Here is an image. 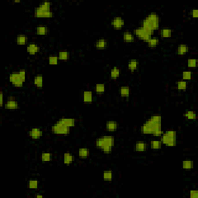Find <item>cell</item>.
Segmentation results:
<instances>
[{
    "instance_id": "1",
    "label": "cell",
    "mask_w": 198,
    "mask_h": 198,
    "mask_svg": "<svg viewBox=\"0 0 198 198\" xmlns=\"http://www.w3.org/2000/svg\"><path fill=\"white\" fill-rule=\"evenodd\" d=\"M142 134L153 135L154 136H161L163 134L162 129V117L160 115H153L146 121L141 127Z\"/></svg>"
},
{
    "instance_id": "2",
    "label": "cell",
    "mask_w": 198,
    "mask_h": 198,
    "mask_svg": "<svg viewBox=\"0 0 198 198\" xmlns=\"http://www.w3.org/2000/svg\"><path fill=\"white\" fill-rule=\"evenodd\" d=\"M142 27L147 30L154 33V31L157 30L160 26V18L156 13H151L148 15L142 22Z\"/></svg>"
},
{
    "instance_id": "3",
    "label": "cell",
    "mask_w": 198,
    "mask_h": 198,
    "mask_svg": "<svg viewBox=\"0 0 198 198\" xmlns=\"http://www.w3.org/2000/svg\"><path fill=\"white\" fill-rule=\"evenodd\" d=\"M161 142L162 143L167 146H176L177 145V132L173 130H169L161 135Z\"/></svg>"
},
{
    "instance_id": "4",
    "label": "cell",
    "mask_w": 198,
    "mask_h": 198,
    "mask_svg": "<svg viewBox=\"0 0 198 198\" xmlns=\"http://www.w3.org/2000/svg\"><path fill=\"white\" fill-rule=\"evenodd\" d=\"M134 36H137L139 37V40H143L144 42H148V40L152 38V35L153 34V33H152L150 31L147 30L146 29H144L143 27H139V28L135 29L133 31Z\"/></svg>"
},
{
    "instance_id": "5",
    "label": "cell",
    "mask_w": 198,
    "mask_h": 198,
    "mask_svg": "<svg viewBox=\"0 0 198 198\" xmlns=\"http://www.w3.org/2000/svg\"><path fill=\"white\" fill-rule=\"evenodd\" d=\"M51 131L56 135H68L70 133V128L56 122L51 128Z\"/></svg>"
},
{
    "instance_id": "6",
    "label": "cell",
    "mask_w": 198,
    "mask_h": 198,
    "mask_svg": "<svg viewBox=\"0 0 198 198\" xmlns=\"http://www.w3.org/2000/svg\"><path fill=\"white\" fill-rule=\"evenodd\" d=\"M53 16L52 10H44L40 9L39 6L34 10V16L36 18H52Z\"/></svg>"
},
{
    "instance_id": "7",
    "label": "cell",
    "mask_w": 198,
    "mask_h": 198,
    "mask_svg": "<svg viewBox=\"0 0 198 198\" xmlns=\"http://www.w3.org/2000/svg\"><path fill=\"white\" fill-rule=\"evenodd\" d=\"M9 79H10V82L16 87H21L24 83V81L22 80L20 76H19V71L18 72H12V73L10 74Z\"/></svg>"
},
{
    "instance_id": "8",
    "label": "cell",
    "mask_w": 198,
    "mask_h": 198,
    "mask_svg": "<svg viewBox=\"0 0 198 198\" xmlns=\"http://www.w3.org/2000/svg\"><path fill=\"white\" fill-rule=\"evenodd\" d=\"M5 109L8 110H16L19 109V103L14 97H9L5 104Z\"/></svg>"
},
{
    "instance_id": "9",
    "label": "cell",
    "mask_w": 198,
    "mask_h": 198,
    "mask_svg": "<svg viewBox=\"0 0 198 198\" xmlns=\"http://www.w3.org/2000/svg\"><path fill=\"white\" fill-rule=\"evenodd\" d=\"M111 25L115 30H121L123 27V26L125 25V21L123 20L122 17L116 16L112 19Z\"/></svg>"
},
{
    "instance_id": "10",
    "label": "cell",
    "mask_w": 198,
    "mask_h": 198,
    "mask_svg": "<svg viewBox=\"0 0 198 198\" xmlns=\"http://www.w3.org/2000/svg\"><path fill=\"white\" fill-rule=\"evenodd\" d=\"M57 123L64 125V126H67V127L71 128L74 127V126L75 125V120H74V118H62L57 121Z\"/></svg>"
},
{
    "instance_id": "11",
    "label": "cell",
    "mask_w": 198,
    "mask_h": 198,
    "mask_svg": "<svg viewBox=\"0 0 198 198\" xmlns=\"http://www.w3.org/2000/svg\"><path fill=\"white\" fill-rule=\"evenodd\" d=\"M29 135L32 139H39L43 135L42 130L39 128H33L29 132Z\"/></svg>"
},
{
    "instance_id": "12",
    "label": "cell",
    "mask_w": 198,
    "mask_h": 198,
    "mask_svg": "<svg viewBox=\"0 0 198 198\" xmlns=\"http://www.w3.org/2000/svg\"><path fill=\"white\" fill-rule=\"evenodd\" d=\"M40 50V47L35 43H30L26 47V51L30 55H35L36 53H39Z\"/></svg>"
},
{
    "instance_id": "13",
    "label": "cell",
    "mask_w": 198,
    "mask_h": 198,
    "mask_svg": "<svg viewBox=\"0 0 198 198\" xmlns=\"http://www.w3.org/2000/svg\"><path fill=\"white\" fill-rule=\"evenodd\" d=\"M139 66V60L136 59H132V60H130L129 61V64H128V69H129L131 72H134V71L138 70Z\"/></svg>"
},
{
    "instance_id": "14",
    "label": "cell",
    "mask_w": 198,
    "mask_h": 198,
    "mask_svg": "<svg viewBox=\"0 0 198 198\" xmlns=\"http://www.w3.org/2000/svg\"><path fill=\"white\" fill-rule=\"evenodd\" d=\"M135 151L137 152H145L147 149V144L143 141L137 142L134 146Z\"/></svg>"
},
{
    "instance_id": "15",
    "label": "cell",
    "mask_w": 198,
    "mask_h": 198,
    "mask_svg": "<svg viewBox=\"0 0 198 198\" xmlns=\"http://www.w3.org/2000/svg\"><path fill=\"white\" fill-rule=\"evenodd\" d=\"M118 129V122L116 121H108L106 122V129L109 132H116Z\"/></svg>"
},
{
    "instance_id": "16",
    "label": "cell",
    "mask_w": 198,
    "mask_h": 198,
    "mask_svg": "<svg viewBox=\"0 0 198 198\" xmlns=\"http://www.w3.org/2000/svg\"><path fill=\"white\" fill-rule=\"evenodd\" d=\"M108 46V41L104 39H100L98 40L95 42L94 47H96L98 50H104Z\"/></svg>"
},
{
    "instance_id": "17",
    "label": "cell",
    "mask_w": 198,
    "mask_h": 198,
    "mask_svg": "<svg viewBox=\"0 0 198 198\" xmlns=\"http://www.w3.org/2000/svg\"><path fill=\"white\" fill-rule=\"evenodd\" d=\"M83 101L85 103H91L93 101V94L91 91H85L83 94Z\"/></svg>"
},
{
    "instance_id": "18",
    "label": "cell",
    "mask_w": 198,
    "mask_h": 198,
    "mask_svg": "<svg viewBox=\"0 0 198 198\" xmlns=\"http://www.w3.org/2000/svg\"><path fill=\"white\" fill-rule=\"evenodd\" d=\"M27 42H28V37H27L26 35H25V34H19V35L17 36L16 43L18 45L23 46V45L26 44Z\"/></svg>"
},
{
    "instance_id": "19",
    "label": "cell",
    "mask_w": 198,
    "mask_h": 198,
    "mask_svg": "<svg viewBox=\"0 0 198 198\" xmlns=\"http://www.w3.org/2000/svg\"><path fill=\"white\" fill-rule=\"evenodd\" d=\"M123 40L126 43H132L135 40V36L132 33L126 31L123 33Z\"/></svg>"
},
{
    "instance_id": "20",
    "label": "cell",
    "mask_w": 198,
    "mask_h": 198,
    "mask_svg": "<svg viewBox=\"0 0 198 198\" xmlns=\"http://www.w3.org/2000/svg\"><path fill=\"white\" fill-rule=\"evenodd\" d=\"M90 156V150L87 148H80L78 150V156L81 159H86Z\"/></svg>"
},
{
    "instance_id": "21",
    "label": "cell",
    "mask_w": 198,
    "mask_h": 198,
    "mask_svg": "<svg viewBox=\"0 0 198 198\" xmlns=\"http://www.w3.org/2000/svg\"><path fill=\"white\" fill-rule=\"evenodd\" d=\"M189 51V47L186 44H180L177 47V54L183 56Z\"/></svg>"
},
{
    "instance_id": "22",
    "label": "cell",
    "mask_w": 198,
    "mask_h": 198,
    "mask_svg": "<svg viewBox=\"0 0 198 198\" xmlns=\"http://www.w3.org/2000/svg\"><path fill=\"white\" fill-rule=\"evenodd\" d=\"M121 71L120 69L117 67H114L113 68L111 69V73H110V77H111V79L113 80H116L117 78H119L120 76Z\"/></svg>"
},
{
    "instance_id": "23",
    "label": "cell",
    "mask_w": 198,
    "mask_h": 198,
    "mask_svg": "<svg viewBox=\"0 0 198 198\" xmlns=\"http://www.w3.org/2000/svg\"><path fill=\"white\" fill-rule=\"evenodd\" d=\"M74 156L73 155L70 153H65L64 154V163L66 165H71L73 163Z\"/></svg>"
},
{
    "instance_id": "24",
    "label": "cell",
    "mask_w": 198,
    "mask_h": 198,
    "mask_svg": "<svg viewBox=\"0 0 198 198\" xmlns=\"http://www.w3.org/2000/svg\"><path fill=\"white\" fill-rule=\"evenodd\" d=\"M33 83L37 88H42L43 85V78L40 75L36 76L33 80Z\"/></svg>"
},
{
    "instance_id": "25",
    "label": "cell",
    "mask_w": 198,
    "mask_h": 198,
    "mask_svg": "<svg viewBox=\"0 0 198 198\" xmlns=\"http://www.w3.org/2000/svg\"><path fill=\"white\" fill-rule=\"evenodd\" d=\"M53 159V155L52 153H43L41 154V160H42L43 163H48V162H50Z\"/></svg>"
},
{
    "instance_id": "26",
    "label": "cell",
    "mask_w": 198,
    "mask_h": 198,
    "mask_svg": "<svg viewBox=\"0 0 198 198\" xmlns=\"http://www.w3.org/2000/svg\"><path fill=\"white\" fill-rule=\"evenodd\" d=\"M36 33L37 35L40 36H45L48 33V28L47 26H38L36 29Z\"/></svg>"
},
{
    "instance_id": "27",
    "label": "cell",
    "mask_w": 198,
    "mask_h": 198,
    "mask_svg": "<svg viewBox=\"0 0 198 198\" xmlns=\"http://www.w3.org/2000/svg\"><path fill=\"white\" fill-rule=\"evenodd\" d=\"M120 94L122 98H129L130 94V89L128 86H122L120 88Z\"/></svg>"
},
{
    "instance_id": "28",
    "label": "cell",
    "mask_w": 198,
    "mask_h": 198,
    "mask_svg": "<svg viewBox=\"0 0 198 198\" xmlns=\"http://www.w3.org/2000/svg\"><path fill=\"white\" fill-rule=\"evenodd\" d=\"M103 139L104 140L105 145L106 146H109L113 147L115 146V138L111 135H106V136L103 137Z\"/></svg>"
},
{
    "instance_id": "29",
    "label": "cell",
    "mask_w": 198,
    "mask_h": 198,
    "mask_svg": "<svg viewBox=\"0 0 198 198\" xmlns=\"http://www.w3.org/2000/svg\"><path fill=\"white\" fill-rule=\"evenodd\" d=\"M113 178V174L111 170H105L103 173V179L106 182H110L112 180Z\"/></svg>"
},
{
    "instance_id": "30",
    "label": "cell",
    "mask_w": 198,
    "mask_h": 198,
    "mask_svg": "<svg viewBox=\"0 0 198 198\" xmlns=\"http://www.w3.org/2000/svg\"><path fill=\"white\" fill-rule=\"evenodd\" d=\"M160 33L163 38H170L172 35V30L169 28H163L161 30Z\"/></svg>"
},
{
    "instance_id": "31",
    "label": "cell",
    "mask_w": 198,
    "mask_h": 198,
    "mask_svg": "<svg viewBox=\"0 0 198 198\" xmlns=\"http://www.w3.org/2000/svg\"><path fill=\"white\" fill-rule=\"evenodd\" d=\"M162 142L161 140H152L150 142V146L153 149H160L162 146Z\"/></svg>"
},
{
    "instance_id": "32",
    "label": "cell",
    "mask_w": 198,
    "mask_h": 198,
    "mask_svg": "<svg viewBox=\"0 0 198 198\" xmlns=\"http://www.w3.org/2000/svg\"><path fill=\"white\" fill-rule=\"evenodd\" d=\"M95 91L98 94H103L105 91V85L104 84H97L95 85Z\"/></svg>"
},
{
    "instance_id": "33",
    "label": "cell",
    "mask_w": 198,
    "mask_h": 198,
    "mask_svg": "<svg viewBox=\"0 0 198 198\" xmlns=\"http://www.w3.org/2000/svg\"><path fill=\"white\" fill-rule=\"evenodd\" d=\"M183 168H184V170H192L193 168V161L189 160H184L183 162Z\"/></svg>"
},
{
    "instance_id": "34",
    "label": "cell",
    "mask_w": 198,
    "mask_h": 198,
    "mask_svg": "<svg viewBox=\"0 0 198 198\" xmlns=\"http://www.w3.org/2000/svg\"><path fill=\"white\" fill-rule=\"evenodd\" d=\"M177 87L179 91H184L187 87V82L186 80H179L177 82Z\"/></svg>"
},
{
    "instance_id": "35",
    "label": "cell",
    "mask_w": 198,
    "mask_h": 198,
    "mask_svg": "<svg viewBox=\"0 0 198 198\" xmlns=\"http://www.w3.org/2000/svg\"><path fill=\"white\" fill-rule=\"evenodd\" d=\"M184 116L186 118L189 119V120H195L196 118H197V115L193 111H186V113L184 114Z\"/></svg>"
},
{
    "instance_id": "36",
    "label": "cell",
    "mask_w": 198,
    "mask_h": 198,
    "mask_svg": "<svg viewBox=\"0 0 198 198\" xmlns=\"http://www.w3.org/2000/svg\"><path fill=\"white\" fill-rule=\"evenodd\" d=\"M70 57V54L67 51H60L58 54V58L60 60H67Z\"/></svg>"
},
{
    "instance_id": "37",
    "label": "cell",
    "mask_w": 198,
    "mask_h": 198,
    "mask_svg": "<svg viewBox=\"0 0 198 198\" xmlns=\"http://www.w3.org/2000/svg\"><path fill=\"white\" fill-rule=\"evenodd\" d=\"M39 186V182L36 179H30L28 183V187L29 189L31 190H36L38 188Z\"/></svg>"
},
{
    "instance_id": "38",
    "label": "cell",
    "mask_w": 198,
    "mask_h": 198,
    "mask_svg": "<svg viewBox=\"0 0 198 198\" xmlns=\"http://www.w3.org/2000/svg\"><path fill=\"white\" fill-rule=\"evenodd\" d=\"M159 43H160L159 39H157V38H151V39L147 42V43H148V47H156L158 46Z\"/></svg>"
},
{
    "instance_id": "39",
    "label": "cell",
    "mask_w": 198,
    "mask_h": 198,
    "mask_svg": "<svg viewBox=\"0 0 198 198\" xmlns=\"http://www.w3.org/2000/svg\"><path fill=\"white\" fill-rule=\"evenodd\" d=\"M58 60H59L58 56H50L49 57V59H48L49 64H50V65H57L58 64Z\"/></svg>"
},
{
    "instance_id": "40",
    "label": "cell",
    "mask_w": 198,
    "mask_h": 198,
    "mask_svg": "<svg viewBox=\"0 0 198 198\" xmlns=\"http://www.w3.org/2000/svg\"><path fill=\"white\" fill-rule=\"evenodd\" d=\"M192 78V72L191 71H186L183 72V79L184 80H189Z\"/></svg>"
},
{
    "instance_id": "41",
    "label": "cell",
    "mask_w": 198,
    "mask_h": 198,
    "mask_svg": "<svg viewBox=\"0 0 198 198\" xmlns=\"http://www.w3.org/2000/svg\"><path fill=\"white\" fill-rule=\"evenodd\" d=\"M197 60L196 59H188L187 60V65L189 67H192V68L197 67Z\"/></svg>"
},
{
    "instance_id": "42",
    "label": "cell",
    "mask_w": 198,
    "mask_h": 198,
    "mask_svg": "<svg viewBox=\"0 0 198 198\" xmlns=\"http://www.w3.org/2000/svg\"><path fill=\"white\" fill-rule=\"evenodd\" d=\"M112 147L111 146H103L101 149L102 150V152L104 153L105 154H109L111 152V149H112Z\"/></svg>"
},
{
    "instance_id": "43",
    "label": "cell",
    "mask_w": 198,
    "mask_h": 198,
    "mask_svg": "<svg viewBox=\"0 0 198 198\" xmlns=\"http://www.w3.org/2000/svg\"><path fill=\"white\" fill-rule=\"evenodd\" d=\"M19 76H20V78H21L22 80H23L24 82H25V81H26V71H24V70H20V71H19Z\"/></svg>"
},
{
    "instance_id": "44",
    "label": "cell",
    "mask_w": 198,
    "mask_h": 198,
    "mask_svg": "<svg viewBox=\"0 0 198 198\" xmlns=\"http://www.w3.org/2000/svg\"><path fill=\"white\" fill-rule=\"evenodd\" d=\"M190 198H197L198 197V191L196 190H190Z\"/></svg>"
},
{
    "instance_id": "45",
    "label": "cell",
    "mask_w": 198,
    "mask_h": 198,
    "mask_svg": "<svg viewBox=\"0 0 198 198\" xmlns=\"http://www.w3.org/2000/svg\"><path fill=\"white\" fill-rule=\"evenodd\" d=\"M3 101H4V98H3V92H0V106L3 107L4 103H3Z\"/></svg>"
},
{
    "instance_id": "46",
    "label": "cell",
    "mask_w": 198,
    "mask_h": 198,
    "mask_svg": "<svg viewBox=\"0 0 198 198\" xmlns=\"http://www.w3.org/2000/svg\"><path fill=\"white\" fill-rule=\"evenodd\" d=\"M192 16L193 18H197L198 17V11L197 10H192Z\"/></svg>"
},
{
    "instance_id": "47",
    "label": "cell",
    "mask_w": 198,
    "mask_h": 198,
    "mask_svg": "<svg viewBox=\"0 0 198 198\" xmlns=\"http://www.w3.org/2000/svg\"><path fill=\"white\" fill-rule=\"evenodd\" d=\"M43 195H36V198H43Z\"/></svg>"
}]
</instances>
